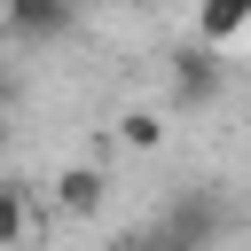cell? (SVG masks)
<instances>
[{
	"instance_id": "3957f363",
	"label": "cell",
	"mask_w": 251,
	"mask_h": 251,
	"mask_svg": "<svg viewBox=\"0 0 251 251\" xmlns=\"http://www.w3.org/2000/svg\"><path fill=\"white\" fill-rule=\"evenodd\" d=\"M71 31V0H8V39L16 47H47Z\"/></svg>"
},
{
	"instance_id": "8992f818",
	"label": "cell",
	"mask_w": 251,
	"mask_h": 251,
	"mask_svg": "<svg viewBox=\"0 0 251 251\" xmlns=\"http://www.w3.org/2000/svg\"><path fill=\"white\" fill-rule=\"evenodd\" d=\"M0 235H8V243L31 235V188H8V196H0Z\"/></svg>"
},
{
	"instance_id": "52a82bcc",
	"label": "cell",
	"mask_w": 251,
	"mask_h": 251,
	"mask_svg": "<svg viewBox=\"0 0 251 251\" xmlns=\"http://www.w3.org/2000/svg\"><path fill=\"white\" fill-rule=\"evenodd\" d=\"M118 133H126L133 149H157V141H165V118H157V110H126V118H118Z\"/></svg>"
},
{
	"instance_id": "5b68a950",
	"label": "cell",
	"mask_w": 251,
	"mask_h": 251,
	"mask_svg": "<svg viewBox=\"0 0 251 251\" xmlns=\"http://www.w3.org/2000/svg\"><path fill=\"white\" fill-rule=\"evenodd\" d=\"M196 31H204V47H227L235 31H251V0H204L196 8Z\"/></svg>"
},
{
	"instance_id": "6da1fadb",
	"label": "cell",
	"mask_w": 251,
	"mask_h": 251,
	"mask_svg": "<svg viewBox=\"0 0 251 251\" xmlns=\"http://www.w3.org/2000/svg\"><path fill=\"white\" fill-rule=\"evenodd\" d=\"M220 227H227V212H220V196H212V188H188V196L173 204V220H165V235H173V243H188V251H212V243H220Z\"/></svg>"
},
{
	"instance_id": "ba28073f",
	"label": "cell",
	"mask_w": 251,
	"mask_h": 251,
	"mask_svg": "<svg viewBox=\"0 0 251 251\" xmlns=\"http://www.w3.org/2000/svg\"><path fill=\"white\" fill-rule=\"evenodd\" d=\"M118 251H188V243H173V235L157 227V235H133V243H118Z\"/></svg>"
},
{
	"instance_id": "7a4b0ae2",
	"label": "cell",
	"mask_w": 251,
	"mask_h": 251,
	"mask_svg": "<svg viewBox=\"0 0 251 251\" xmlns=\"http://www.w3.org/2000/svg\"><path fill=\"white\" fill-rule=\"evenodd\" d=\"M173 102L180 110H212L220 102V55L212 47H180L173 55Z\"/></svg>"
},
{
	"instance_id": "277c9868",
	"label": "cell",
	"mask_w": 251,
	"mask_h": 251,
	"mask_svg": "<svg viewBox=\"0 0 251 251\" xmlns=\"http://www.w3.org/2000/svg\"><path fill=\"white\" fill-rule=\"evenodd\" d=\"M102 196H110L102 165H63V173H55V212H63V220H94Z\"/></svg>"
}]
</instances>
